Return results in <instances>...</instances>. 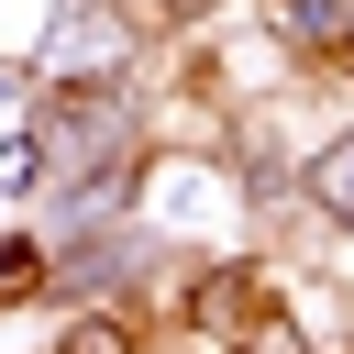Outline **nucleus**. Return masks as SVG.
Instances as JSON below:
<instances>
[{
  "instance_id": "nucleus-1",
  "label": "nucleus",
  "mask_w": 354,
  "mask_h": 354,
  "mask_svg": "<svg viewBox=\"0 0 354 354\" xmlns=\"http://www.w3.org/2000/svg\"><path fill=\"white\" fill-rule=\"evenodd\" d=\"M299 199H310V221L354 232V133H332V144L299 155Z\"/></svg>"
},
{
  "instance_id": "nucleus-3",
  "label": "nucleus",
  "mask_w": 354,
  "mask_h": 354,
  "mask_svg": "<svg viewBox=\"0 0 354 354\" xmlns=\"http://www.w3.org/2000/svg\"><path fill=\"white\" fill-rule=\"evenodd\" d=\"M0 199H44V144H33V122L0 133Z\"/></svg>"
},
{
  "instance_id": "nucleus-2",
  "label": "nucleus",
  "mask_w": 354,
  "mask_h": 354,
  "mask_svg": "<svg viewBox=\"0 0 354 354\" xmlns=\"http://www.w3.org/2000/svg\"><path fill=\"white\" fill-rule=\"evenodd\" d=\"M55 354H144V310L133 299H77L66 332H55Z\"/></svg>"
}]
</instances>
